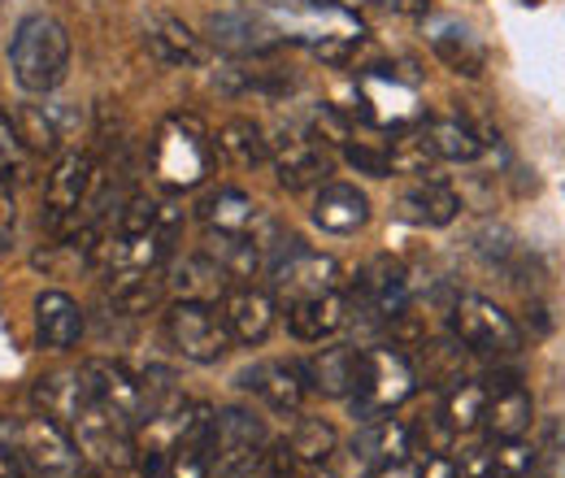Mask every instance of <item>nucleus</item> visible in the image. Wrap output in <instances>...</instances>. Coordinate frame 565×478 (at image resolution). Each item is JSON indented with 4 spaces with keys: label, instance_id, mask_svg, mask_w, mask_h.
Masks as SVG:
<instances>
[{
    "label": "nucleus",
    "instance_id": "obj_1",
    "mask_svg": "<svg viewBox=\"0 0 565 478\" xmlns=\"http://www.w3.org/2000/svg\"><path fill=\"white\" fill-rule=\"evenodd\" d=\"M9 66L22 92L31 96H49L66 83L71 74V35L57 18L49 13H31L18 22L13 40H9Z\"/></svg>",
    "mask_w": 565,
    "mask_h": 478
},
{
    "label": "nucleus",
    "instance_id": "obj_2",
    "mask_svg": "<svg viewBox=\"0 0 565 478\" xmlns=\"http://www.w3.org/2000/svg\"><path fill=\"white\" fill-rule=\"evenodd\" d=\"M213 157H217V144L205 131V123L196 114H170L157 136H152V174L161 179V188L170 192H188V188H201L213 174Z\"/></svg>",
    "mask_w": 565,
    "mask_h": 478
},
{
    "label": "nucleus",
    "instance_id": "obj_3",
    "mask_svg": "<svg viewBox=\"0 0 565 478\" xmlns=\"http://www.w3.org/2000/svg\"><path fill=\"white\" fill-rule=\"evenodd\" d=\"M418 387V374L409 365L405 352L396 348H361V374H356V392L349 396L353 417L361 422H379L383 413L405 405Z\"/></svg>",
    "mask_w": 565,
    "mask_h": 478
},
{
    "label": "nucleus",
    "instance_id": "obj_4",
    "mask_svg": "<svg viewBox=\"0 0 565 478\" xmlns=\"http://www.w3.org/2000/svg\"><path fill=\"white\" fill-rule=\"evenodd\" d=\"M448 327H452L461 348L483 352V357H513L526 343L522 327L513 322V314H504L488 296H457L452 314H448Z\"/></svg>",
    "mask_w": 565,
    "mask_h": 478
},
{
    "label": "nucleus",
    "instance_id": "obj_5",
    "mask_svg": "<svg viewBox=\"0 0 565 478\" xmlns=\"http://www.w3.org/2000/svg\"><path fill=\"white\" fill-rule=\"evenodd\" d=\"M13 448L26 466L31 478H74L83 470V453L66 435L62 422L35 413V417H22L13 422Z\"/></svg>",
    "mask_w": 565,
    "mask_h": 478
},
{
    "label": "nucleus",
    "instance_id": "obj_6",
    "mask_svg": "<svg viewBox=\"0 0 565 478\" xmlns=\"http://www.w3.org/2000/svg\"><path fill=\"white\" fill-rule=\"evenodd\" d=\"M100 174H96V161L92 152H62L44 179V226L53 235H71L74 222H78V209L92 201Z\"/></svg>",
    "mask_w": 565,
    "mask_h": 478
},
{
    "label": "nucleus",
    "instance_id": "obj_7",
    "mask_svg": "<svg viewBox=\"0 0 565 478\" xmlns=\"http://www.w3.org/2000/svg\"><path fill=\"white\" fill-rule=\"evenodd\" d=\"M166 340L174 343L179 357L196 361V365H213L231 352V331L222 322V314L210 300H179L166 314Z\"/></svg>",
    "mask_w": 565,
    "mask_h": 478
},
{
    "label": "nucleus",
    "instance_id": "obj_8",
    "mask_svg": "<svg viewBox=\"0 0 565 478\" xmlns=\"http://www.w3.org/2000/svg\"><path fill=\"white\" fill-rule=\"evenodd\" d=\"M71 431H74L78 453H83L87 461L109 466V470H127V466H136V426H127L122 417H114L105 405L87 401L83 413L74 417Z\"/></svg>",
    "mask_w": 565,
    "mask_h": 478
},
{
    "label": "nucleus",
    "instance_id": "obj_9",
    "mask_svg": "<svg viewBox=\"0 0 565 478\" xmlns=\"http://www.w3.org/2000/svg\"><path fill=\"white\" fill-rule=\"evenodd\" d=\"M78 374H83L92 401L105 405L114 417H122L127 426H140V422L152 417V396H148L143 379L140 374H131L122 361H105V357H96V361H87Z\"/></svg>",
    "mask_w": 565,
    "mask_h": 478
},
{
    "label": "nucleus",
    "instance_id": "obj_10",
    "mask_svg": "<svg viewBox=\"0 0 565 478\" xmlns=\"http://www.w3.org/2000/svg\"><path fill=\"white\" fill-rule=\"evenodd\" d=\"M270 448V435L262 426V417H253L239 405H226V410L213 413V435H210V457L217 470L226 466H253L262 461V453Z\"/></svg>",
    "mask_w": 565,
    "mask_h": 478
},
{
    "label": "nucleus",
    "instance_id": "obj_11",
    "mask_svg": "<svg viewBox=\"0 0 565 478\" xmlns=\"http://www.w3.org/2000/svg\"><path fill=\"white\" fill-rule=\"evenodd\" d=\"M275 278V296L282 305H296V300H309V296H327V291H340L344 283V266L327 253H313V248H296L291 257H282L279 266L270 270Z\"/></svg>",
    "mask_w": 565,
    "mask_h": 478
},
{
    "label": "nucleus",
    "instance_id": "obj_12",
    "mask_svg": "<svg viewBox=\"0 0 565 478\" xmlns=\"http://www.w3.org/2000/svg\"><path fill=\"white\" fill-rule=\"evenodd\" d=\"M270 161L275 174L287 192H305V188H322L331 174V152L322 139H313L309 131H282L279 139H270Z\"/></svg>",
    "mask_w": 565,
    "mask_h": 478
},
{
    "label": "nucleus",
    "instance_id": "obj_13",
    "mask_svg": "<svg viewBox=\"0 0 565 478\" xmlns=\"http://www.w3.org/2000/svg\"><path fill=\"white\" fill-rule=\"evenodd\" d=\"M235 387L253 392L266 410L300 413L305 392H309V379H305V365H300V361H257V365L239 370Z\"/></svg>",
    "mask_w": 565,
    "mask_h": 478
},
{
    "label": "nucleus",
    "instance_id": "obj_14",
    "mask_svg": "<svg viewBox=\"0 0 565 478\" xmlns=\"http://www.w3.org/2000/svg\"><path fill=\"white\" fill-rule=\"evenodd\" d=\"M210 40L222 53H231V57H266V53L279 49L287 35H282L279 22L239 9V13H213Z\"/></svg>",
    "mask_w": 565,
    "mask_h": 478
},
{
    "label": "nucleus",
    "instance_id": "obj_15",
    "mask_svg": "<svg viewBox=\"0 0 565 478\" xmlns=\"http://www.w3.org/2000/svg\"><path fill=\"white\" fill-rule=\"evenodd\" d=\"M275 314H279L275 296L253 283H239L222 296V322L235 343H262L275 331Z\"/></svg>",
    "mask_w": 565,
    "mask_h": 478
},
{
    "label": "nucleus",
    "instance_id": "obj_16",
    "mask_svg": "<svg viewBox=\"0 0 565 478\" xmlns=\"http://www.w3.org/2000/svg\"><path fill=\"white\" fill-rule=\"evenodd\" d=\"M196 217L205 222V231H226V235H248V240H257V231L266 226V209L257 205L248 192H239V188H217L210 192L201 205H196Z\"/></svg>",
    "mask_w": 565,
    "mask_h": 478
},
{
    "label": "nucleus",
    "instance_id": "obj_17",
    "mask_svg": "<svg viewBox=\"0 0 565 478\" xmlns=\"http://www.w3.org/2000/svg\"><path fill=\"white\" fill-rule=\"evenodd\" d=\"M143 49L157 62H166V66H201L205 62L201 35L183 18H174V13H152L143 22Z\"/></svg>",
    "mask_w": 565,
    "mask_h": 478
},
{
    "label": "nucleus",
    "instance_id": "obj_18",
    "mask_svg": "<svg viewBox=\"0 0 565 478\" xmlns=\"http://www.w3.org/2000/svg\"><path fill=\"white\" fill-rule=\"evenodd\" d=\"M531 417H535L531 392L513 374H500V379L488 383V417H483V426L492 431V439H522L531 431Z\"/></svg>",
    "mask_w": 565,
    "mask_h": 478
},
{
    "label": "nucleus",
    "instance_id": "obj_19",
    "mask_svg": "<svg viewBox=\"0 0 565 478\" xmlns=\"http://www.w3.org/2000/svg\"><path fill=\"white\" fill-rule=\"evenodd\" d=\"M349 309H353V305H349L344 291H327V296L296 300V305H287V331L305 343H322V340H331L335 331H344Z\"/></svg>",
    "mask_w": 565,
    "mask_h": 478
},
{
    "label": "nucleus",
    "instance_id": "obj_20",
    "mask_svg": "<svg viewBox=\"0 0 565 478\" xmlns=\"http://www.w3.org/2000/svg\"><path fill=\"white\" fill-rule=\"evenodd\" d=\"M35 340L49 352H66L83 340V309L66 291H40L35 296Z\"/></svg>",
    "mask_w": 565,
    "mask_h": 478
},
{
    "label": "nucleus",
    "instance_id": "obj_21",
    "mask_svg": "<svg viewBox=\"0 0 565 478\" xmlns=\"http://www.w3.org/2000/svg\"><path fill=\"white\" fill-rule=\"evenodd\" d=\"M105 305L122 318H143L148 309L161 305V291H166V278L157 270H114L105 274Z\"/></svg>",
    "mask_w": 565,
    "mask_h": 478
},
{
    "label": "nucleus",
    "instance_id": "obj_22",
    "mask_svg": "<svg viewBox=\"0 0 565 478\" xmlns=\"http://www.w3.org/2000/svg\"><path fill=\"white\" fill-rule=\"evenodd\" d=\"M300 365H305L309 392H322V396H353L356 374H361V348L335 343V348H322L313 361H300Z\"/></svg>",
    "mask_w": 565,
    "mask_h": 478
},
{
    "label": "nucleus",
    "instance_id": "obj_23",
    "mask_svg": "<svg viewBox=\"0 0 565 478\" xmlns=\"http://www.w3.org/2000/svg\"><path fill=\"white\" fill-rule=\"evenodd\" d=\"M313 222L331 235H353L370 222V196L353 183H322L313 201Z\"/></svg>",
    "mask_w": 565,
    "mask_h": 478
},
{
    "label": "nucleus",
    "instance_id": "obj_24",
    "mask_svg": "<svg viewBox=\"0 0 565 478\" xmlns=\"http://www.w3.org/2000/svg\"><path fill=\"white\" fill-rule=\"evenodd\" d=\"M430 49H435V57H439L444 66L466 74V78H479L483 66H488L483 44L470 35V26H461V22H452V18L430 22Z\"/></svg>",
    "mask_w": 565,
    "mask_h": 478
},
{
    "label": "nucleus",
    "instance_id": "obj_25",
    "mask_svg": "<svg viewBox=\"0 0 565 478\" xmlns=\"http://www.w3.org/2000/svg\"><path fill=\"white\" fill-rule=\"evenodd\" d=\"M83 123V114L74 109H62V105H26L18 114V131L26 139V148L35 157H53L62 148V139L71 136V127Z\"/></svg>",
    "mask_w": 565,
    "mask_h": 478
},
{
    "label": "nucleus",
    "instance_id": "obj_26",
    "mask_svg": "<svg viewBox=\"0 0 565 478\" xmlns=\"http://www.w3.org/2000/svg\"><path fill=\"white\" fill-rule=\"evenodd\" d=\"M396 213L414 226H448L461 213V196L439 179H423L396 201Z\"/></svg>",
    "mask_w": 565,
    "mask_h": 478
},
{
    "label": "nucleus",
    "instance_id": "obj_27",
    "mask_svg": "<svg viewBox=\"0 0 565 478\" xmlns=\"http://www.w3.org/2000/svg\"><path fill=\"white\" fill-rule=\"evenodd\" d=\"M201 253L213 257L222 274L231 278V283H253L257 274L266 270V257H262V248L248 240V235H226V231H205V244H201Z\"/></svg>",
    "mask_w": 565,
    "mask_h": 478
},
{
    "label": "nucleus",
    "instance_id": "obj_28",
    "mask_svg": "<svg viewBox=\"0 0 565 478\" xmlns=\"http://www.w3.org/2000/svg\"><path fill=\"white\" fill-rule=\"evenodd\" d=\"M418 139L426 144V152L435 161H475L483 152V139L470 123L461 118H423Z\"/></svg>",
    "mask_w": 565,
    "mask_h": 478
},
{
    "label": "nucleus",
    "instance_id": "obj_29",
    "mask_svg": "<svg viewBox=\"0 0 565 478\" xmlns=\"http://www.w3.org/2000/svg\"><path fill=\"white\" fill-rule=\"evenodd\" d=\"M217 152L231 161V166H239V170H257V166H266L270 161V139L262 131V123H253V118H226L222 127H217Z\"/></svg>",
    "mask_w": 565,
    "mask_h": 478
},
{
    "label": "nucleus",
    "instance_id": "obj_30",
    "mask_svg": "<svg viewBox=\"0 0 565 478\" xmlns=\"http://www.w3.org/2000/svg\"><path fill=\"white\" fill-rule=\"evenodd\" d=\"M31 401L40 405L44 417H53V422H62V426H74V417L92 401V392H87L83 374H49V379H40V383L31 387Z\"/></svg>",
    "mask_w": 565,
    "mask_h": 478
},
{
    "label": "nucleus",
    "instance_id": "obj_31",
    "mask_svg": "<svg viewBox=\"0 0 565 478\" xmlns=\"http://www.w3.org/2000/svg\"><path fill=\"white\" fill-rule=\"evenodd\" d=\"M170 287L179 291V300H222L231 291V278L222 274V266L205 257V253H192L183 262H174L170 270Z\"/></svg>",
    "mask_w": 565,
    "mask_h": 478
},
{
    "label": "nucleus",
    "instance_id": "obj_32",
    "mask_svg": "<svg viewBox=\"0 0 565 478\" xmlns=\"http://www.w3.org/2000/svg\"><path fill=\"white\" fill-rule=\"evenodd\" d=\"M353 453L361 461H370V466L392 461V457H414V426H405L396 417L365 422V431L353 439Z\"/></svg>",
    "mask_w": 565,
    "mask_h": 478
},
{
    "label": "nucleus",
    "instance_id": "obj_33",
    "mask_svg": "<svg viewBox=\"0 0 565 478\" xmlns=\"http://www.w3.org/2000/svg\"><path fill=\"white\" fill-rule=\"evenodd\" d=\"M444 417H448V426H452L457 435L479 431L483 417H488V383H479V379H457V383L448 387V396H444Z\"/></svg>",
    "mask_w": 565,
    "mask_h": 478
},
{
    "label": "nucleus",
    "instance_id": "obj_34",
    "mask_svg": "<svg viewBox=\"0 0 565 478\" xmlns=\"http://www.w3.org/2000/svg\"><path fill=\"white\" fill-rule=\"evenodd\" d=\"M287 448H291V457L300 466H327L335 457V448H340V435L322 417H300L291 426V435H287Z\"/></svg>",
    "mask_w": 565,
    "mask_h": 478
},
{
    "label": "nucleus",
    "instance_id": "obj_35",
    "mask_svg": "<svg viewBox=\"0 0 565 478\" xmlns=\"http://www.w3.org/2000/svg\"><path fill=\"white\" fill-rule=\"evenodd\" d=\"M31 148H26V139L18 131V118H9L4 109H0V179L4 183H26L31 179Z\"/></svg>",
    "mask_w": 565,
    "mask_h": 478
},
{
    "label": "nucleus",
    "instance_id": "obj_36",
    "mask_svg": "<svg viewBox=\"0 0 565 478\" xmlns=\"http://www.w3.org/2000/svg\"><path fill=\"white\" fill-rule=\"evenodd\" d=\"M161 213H166V205H157V196H148V192H131V196L118 205V222H114V231H118V235H148V231H157V226H161Z\"/></svg>",
    "mask_w": 565,
    "mask_h": 478
},
{
    "label": "nucleus",
    "instance_id": "obj_37",
    "mask_svg": "<svg viewBox=\"0 0 565 478\" xmlns=\"http://www.w3.org/2000/svg\"><path fill=\"white\" fill-rule=\"evenodd\" d=\"M492 466L509 478H531L540 470V448L526 439H492Z\"/></svg>",
    "mask_w": 565,
    "mask_h": 478
},
{
    "label": "nucleus",
    "instance_id": "obj_38",
    "mask_svg": "<svg viewBox=\"0 0 565 478\" xmlns=\"http://www.w3.org/2000/svg\"><path fill=\"white\" fill-rule=\"evenodd\" d=\"M210 444H174L170 448V478H210Z\"/></svg>",
    "mask_w": 565,
    "mask_h": 478
},
{
    "label": "nucleus",
    "instance_id": "obj_39",
    "mask_svg": "<svg viewBox=\"0 0 565 478\" xmlns=\"http://www.w3.org/2000/svg\"><path fill=\"white\" fill-rule=\"evenodd\" d=\"M344 157H349V166L361 170V174H370V179H392L396 170H392V152H383V148H370V144H344Z\"/></svg>",
    "mask_w": 565,
    "mask_h": 478
},
{
    "label": "nucleus",
    "instance_id": "obj_40",
    "mask_svg": "<svg viewBox=\"0 0 565 478\" xmlns=\"http://www.w3.org/2000/svg\"><path fill=\"white\" fill-rule=\"evenodd\" d=\"M13 183L0 179V248H13L18 244V201L9 192Z\"/></svg>",
    "mask_w": 565,
    "mask_h": 478
},
{
    "label": "nucleus",
    "instance_id": "obj_41",
    "mask_svg": "<svg viewBox=\"0 0 565 478\" xmlns=\"http://www.w3.org/2000/svg\"><path fill=\"white\" fill-rule=\"evenodd\" d=\"M365 478H423V457H392V461H379V466H370Z\"/></svg>",
    "mask_w": 565,
    "mask_h": 478
},
{
    "label": "nucleus",
    "instance_id": "obj_42",
    "mask_svg": "<svg viewBox=\"0 0 565 478\" xmlns=\"http://www.w3.org/2000/svg\"><path fill=\"white\" fill-rule=\"evenodd\" d=\"M423 478H461V461L452 453H435L423 461Z\"/></svg>",
    "mask_w": 565,
    "mask_h": 478
},
{
    "label": "nucleus",
    "instance_id": "obj_43",
    "mask_svg": "<svg viewBox=\"0 0 565 478\" xmlns=\"http://www.w3.org/2000/svg\"><path fill=\"white\" fill-rule=\"evenodd\" d=\"M217 478H266V470H262V461H253V466H226V470H217Z\"/></svg>",
    "mask_w": 565,
    "mask_h": 478
},
{
    "label": "nucleus",
    "instance_id": "obj_44",
    "mask_svg": "<svg viewBox=\"0 0 565 478\" xmlns=\"http://www.w3.org/2000/svg\"><path fill=\"white\" fill-rule=\"evenodd\" d=\"M379 4H387L396 13H426V0H379Z\"/></svg>",
    "mask_w": 565,
    "mask_h": 478
},
{
    "label": "nucleus",
    "instance_id": "obj_45",
    "mask_svg": "<svg viewBox=\"0 0 565 478\" xmlns=\"http://www.w3.org/2000/svg\"><path fill=\"white\" fill-rule=\"evenodd\" d=\"M305 478H335V475H331L327 466H309V475H305Z\"/></svg>",
    "mask_w": 565,
    "mask_h": 478
},
{
    "label": "nucleus",
    "instance_id": "obj_46",
    "mask_svg": "<svg viewBox=\"0 0 565 478\" xmlns=\"http://www.w3.org/2000/svg\"><path fill=\"white\" fill-rule=\"evenodd\" d=\"M74 478H100V470H96V466H83V470H78Z\"/></svg>",
    "mask_w": 565,
    "mask_h": 478
},
{
    "label": "nucleus",
    "instance_id": "obj_47",
    "mask_svg": "<svg viewBox=\"0 0 565 478\" xmlns=\"http://www.w3.org/2000/svg\"><path fill=\"white\" fill-rule=\"evenodd\" d=\"M483 478H509V475H500V470H492V475H483Z\"/></svg>",
    "mask_w": 565,
    "mask_h": 478
}]
</instances>
